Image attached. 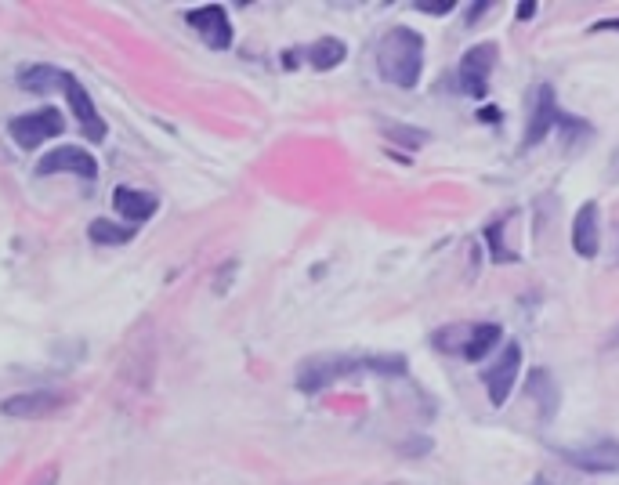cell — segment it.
<instances>
[{
	"instance_id": "14",
	"label": "cell",
	"mask_w": 619,
	"mask_h": 485,
	"mask_svg": "<svg viewBox=\"0 0 619 485\" xmlns=\"http://www.w3.org/2000/svg\"><path fill=\"white\" fill-rule=\"evenodd\" d=\"M464 344H460V359L467 362H482L489 352H493L496 344H500V337H504V330L496 323H475V326H464Z\"/></svg>"
},
{
	"instance_id": "13",
	"label": "cell",
	"mask_w": 619,
	"mask_h": 485,
	"mask_svg": "<svg viewBox=\"0 0 619 485\" xmlns=\"http://www.w3.org/2000/svg\"><path fill=\"white\" fill-rule=\"evenodd\" d=\"M569 464H576L580 471H594V475H609L619 471V446L605 442V446H587V449H558Z\"/></svg>"
},
{
	"instance_id": "8",
	"label": "cell",
	"mask_w": 619,
	"mask_h": 485,
	"mask_svg": "<svg viewBox=\"0 0 619 485\" xmlns=\"http://www.w3.org/2000/svg\"><path fill=\"white\" fill-rule=\"evenodd\" d=\"M62 95L69 98V109L77 113L80 127H84V134H87V142H105V120L98 116L91 95H87L84 87L77 84V77H73V73H66V80H62Z\"/></svg>"
},
{
	"instance_id": "22",
	"label": "cell",
	"mask_w": 619,
	"mask_h": 485,
	"mask_svg": "<svg viewBox=\"0 0 619 485\" xmlns=\"http://www.w3.org/2000/svg\"><path fill=\"white\" fill-rule=\"evenodd\" d=\"M486 8H489V4H475V8H471V15H467V22H475L478 15H482V11H486Z\"/></svg>"
},
{
	"instance_id": "15",
	"label": "cell",
	"mask_w": 619,
	"mask_h": 485,
	"mask_svg": "<svg viewBox=\"0 0 619 485\" xmlns=\"http://www.w3.org/2000/svg\"><path fill=\"white\" fill-rule=\"evenodd\" d=\"M62 80H66V69L55 66H33L19 73V87H26L33 95H55V91H62Z\"/></svg>"
},
{
	"instance_id": "3",
	"label": "cell",
	"mask_w": 619,
	"mask_h": 485,
	"mask_svg": "<svg viewBox=\"0 0 619 485\" xmlns=\"http://www.w3.org/2000/svg\"><path fill=\"white\" fill-rule=\"evenodd\" d=\"M580 120H572V116H565L562 109H558V102H554V87L551 84H540L536 87V102H533V116H529V127H525V138H522V149H533V145H540L547 134H551V127H576Z\"/></svg>"
},
{
	"instance_id": "12",
	"label": "cell",
	"mask_w": 619,
	"mask_h": 485,
	"mask_svg": "<svg viewBox=\"0 0 619 485\" xmlns=\"http://www.w3.org/2000/svg\"><path fill=\"white\" fill-rule=\"evenodd\" d=\"M113 207L120 218H127L131 225H142V221H149L156 214V207H160V200H156L153 192H142V189H131V185H120V189L113 192Z\"/></svg>"
},
{
	"instance_id": "18",
	"label": "cell",
	"mask_w": 619,
	"mask_h": 485,
	"mask_svg": "<svg viewBox=\"0 0 619 485\" xmlns=\"http://www.w3.org/2000/svg\"><path fill=\"white\" fill-rule=\"evenodd\" d=\"M529 391H533V399H540V417L551 420L554 409H558V388H554V377L547 370H536L529 377Z\"/></svg>"
},
{
	"instance_id": "11",
	"label": "cell",
	"mask_w": 619,
	"mask_h": 485,
	"mask_svg": "<svg viewBox=\"0 0 619 485\" xmlns=\"http://www.w3.org/2000/svg\"><path fill=\"white\" fill-rule=\"evenodd\" d=\"M572 247L580 257H594L601 247V218H598V203H583L576 210V221H572Z\"/></svg>"
},
{
	"instance_id": "9",
	"label": "cell",
	"mask_w": 619,
	"mask_h": 485,
	"mask_svg": "<svg viewBox=\"0 0 619 485\" xmlns=\"http://www.w3.org/2000/svg\"><path fill=\"white\" fill-rule=\"evenodd\" d=\"M362 366H366L362 359H308L297 373V384L301 391H323L326 384H334L337 377L362 370Z\"/></svg>"
},
{
	"instance_id": "21",
	"label": "cell",
	"mask_w": 619,
	"mask_h": 485,
	"mask_svg": "<svg viewBox=\"0 0 619 485\" xmlns=\"http://www.w3.org/2000/svg\"><path fill=\"white\" fill-rule=\"evenodd\" d=\"M601 29H619V19H609V22H598V26H594V33H601Z\"/></svg>"
},
{
	"instance_id": "2",
	"label": "cell",
	"mask_w": 619,
	"mask_h": 485,
	"mask_svg": "<svg viewBox=\"0 0 619 485\" xmlns=\"http://www.w3.org/2000/svg\"><path fill=\"white\" fill-rule=\"evenodd\" d=\"M8 131H11V138H15V145L29 153V149H37V145L51 142V138H58V134L66 131V116L58 113L55 105H44V109L15 116L8 124Z\"/></svg>"
},
{
	"instance_id": "1",
	"label": "cell",
	"mask_w": 619,
	"mask_h": 485,
	"mask_svg": "<svg viewBox=\"0 0 619 485\" xmlns=\"http://www.w3.org/2000/svg\"><path fill=\"white\" fill-rule=\"evenodd\" d=\"M377 73L388 84L410 91L424 73V37L410 26H391L377 44Z\"/></svg>"
},
{
	"instance_id": "17",
	"label": "cell",
	"mask_w": 619,
	"mask_h": 485,
	"mask_svg": "<svg viewBox=\"0 0 619 485\" xmlns=\"http://www.w3.org/2000/svg\"><path fill=\"white\" fill-rule=\"evenodd\" d=\"M344 55H348V48H344L337 37H326V40H315L312 48H308V62H312V69H319V73H326V69H334L344 62Z\"/></svg>"
},
{
	"instance_id": "10",
	"label": "cell",
	"mask_w": 619,
	"mask_h": 485,
	"mask_svg": "<svg viewBox=\"0 0 619 485\" xmlns=\"http://www.w3.org/2000/svg\"><path fill=\"white\" fill-rule=\"evenodd\" d=\"M62 395L55 391H22V395H11V399L0 402V413L11 420H37V417H48L62 406Z\"/></svg>"
},
{
	"instance_id": "16",
	"label": "cell",
	"mask_w": 619,
	"mask_h": 485,
	"mask_svg": "<svg viewBox=\"0 0 619 485\" xmlns=\"http://www.w3.org/2000/svg\"><path fill=\"white\" fill-rule=\"evenodd\" d=\"M87 236H91V243H98V247H127L134 239V225H116V221H109V218H95L91 221V229H87Z\"/></svg>"
},
{
	"instance_id": "7",
	"label": "cell",
	"mask_w": 619,
	"mask_h": 485,
	"mask_svg": "<svg viewBox=\"0 0 619 485\" xmlns=\"http://www.w3.org/2000/svg\"><path fill=\"white\" fill-rule=\"evenodd\" d=\"M189 26L207 40V48L214 51H225L232 48V22H229V11L221 8V4H207V8H192L189 11Z\"/></svg>"
},
{
	"instance_id": "5",
	"label": "cell",
	"mask_w": 619,
	"mask_h": 485,
	"mask_svg": "<svg viewBox=\"0 0 619 485\" xmlns=\"http://www.w3.org/2000/svg\"><path fill=\"white\" fill-rule=\"evenodd\" d=\"M518 370H522V348L515 341L504 344V352L500 359L482 373V381H486V391H489V402L493 406H504L511 399V391H515V381H518Z\"/></svg>"
},
{
	"instance_id": "20",
	"label": "cell",
	"mask_w": 619,
	"mask_h": 485,
	"mask_svg": "<svg viewBox=\"0 0 619 485\" xmlns=\"http://www.w3.org/2000/svg\"><path fill=\"white\" fill-rule=\"evenodd\" d=\"M536 11H540V4H536V0H533V4H529V0H525V4H518V19H522V22L536 19Z\"/></svg>"
},
{
	"instance_id": "19",
	"label": "cell",
	"mask_w": 619,
	"mask_h": 485,
	"mask_svg": "<svg viewBox=\"0 0 619 485\" xmlns=\"http://www.w3.org/2000/svg\"><path fill=\"white\" fill-rule=\"evenodd\" d=\"M417 11H424V15H449L453 0H417Z\"/></svg>"
},
{
	"instance_id": "4",
	"label": "cell",
	"mask_w": 619,
	"mask_h": 485,
	"mask_svg": "<svg viewBox=\"0 0 619 485\" xmlns=\"http://www.w3.org/2000/svg\"><path fill=\"white\" fill-rule=\"evenodd\" d=\"M496 58H500V51H496V44H489V40L486 44H475V48L460 58L457 80L464 95H471L475 102H482V98L489 95V73H493Z\"/></svg>"
},
{
	"instance_id": "6",
	"label": "cell",
	"mask_w": 619,
	"mask_h": 485,
	"mask_svg": "<svg viewBox=\"0 0 619 485\" xmlns=\"http://www.w3.org/2000/svg\"><path fill=\"white\" fill-rule=\"evenodd\" d=\"M62 171H69V174H77V178H84V181H95L98 178V163H95V156L87 153V149H80V145H58V149H51L44 160L37 163V174H62Z\"/></svg>"
}]
</instances>
